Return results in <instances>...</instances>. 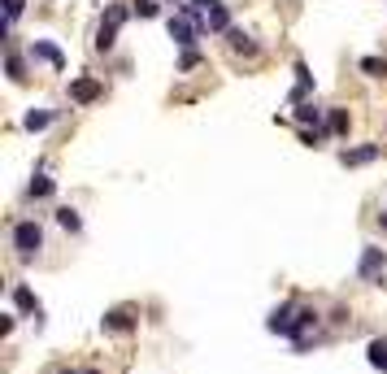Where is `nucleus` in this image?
I'll list each match as a JSON object with an SVG mask.
<instances>
[{
    "instance_id": "b1692460",
    "label": "nucleus",
    "mask_w": 387,
    "mask_h": 374,
    "mask_svg": "<svg viewBox=\"0 0 387 374\" xmlns=\"http://www.w3.org/2000/svg\"><path fill=\"white\" fill-rule=\"evenodd\" d=\"M196 61H200V53H192V48H188V53H183V61H178V66H183V70H192Z\"/></svg>"
},
{
    "instance_id": "39448f33",
    "label": "nucleus",
    "mask_w": 387,
    "mask_h": 374,
    "mask_svg": "<svg viewBox=\"0 0 387 374\" xmlns=\"http://www.w3.org/2000/svg\"><path fill=\"white\" fill-rule=\"evenodd\" d=\"M96 96H100V83H96V79H74V83H70V101H74V105H92Z\"/></svg>"
},
{
    "instance_id": "f3484780",
    "label": "nucleus",
    "mask_w": 387,
    "mask_h": 374,
    "mask_svg": "<svg viewBox=\"0 0 387 374\" xmlns=\"http://www.w3.org/2000/svg\"><path fill=\"white\" fill-rule=\"evenodd\" d=\"M13 305H18V309H27V313H39V305H35V296H31L27 287H13Z\"/></svg>"
},
{
    "instance_id": "dca6fc26",
    "label": "nucleus",
    "mask_w": 387,
    "mask_h": 374,
    "mask_svg": "<svg viewBox=\"0 0 387 374\" xmlns=\"http://www.w3.org/2000/svg\"><path fill=\"white\" fill-rule=\"evenodd\" d=\"M131 13H135L131 5H109V9H105V22H109V27H122V22L131 18Z\"/></svg>"
},
{
    "instance_id": "4468645a",
    "label": "nucleus",
    "mask_w": 387,
    "mask_h": 374,
    "mask_svg": "<svg viewBox=\"0 0 387 374\" xmlns=\"http://www.w3.org/2000/svg\"><path fill=\"white\" fill-rule=\"evenodd\" d=\"M113 39H118V27H109V22H100V31H96V48H100V53H109V48H113Z\"/></svg>"
},
{
    "instance_id": "1a4fd4ad",
    "label": "nucleus",
    "mask_w": 387,
    "mask_h": 374,
    "mask_svg": "<svg viewBox=\"0 0 387 374\" xmlns=\"http://www.w3.org/2000/svg\"><path fill=\"white\" fill-rule=\"evenodd\" d=\"M314 322H318V313H314V309H296V322H292V339H296V344H305V331L314 327Z\"/></svg>"
},
{
    "instance_id": "5701e85b",
    "label": "nucleus",
    "mask_w": 387,
    "mask_h": 374,
    "mask_svg": "<svg viewBox=\"0 0 387 374\" xmlns=\"http://www.w3.org/2000/svg\"><path fill=\"white\" fill-rule=\"evenodd\" d=\"M31 196H53V179H31Z\"/></svg>"
},
{
    "instance_id": "a211bd4d",
    "label": "nucleus",
    "mask_w": 387,
    "mask_h": 374,
    "mask_svg": "<svg viewBox=\"0 0 387 374\" xmlns=\"http://www.w3.org/2000/svg\"><path fill=\"white\" fill-rule=\"evenodd\" d=\"M5 70H9V79H13V83L27 79V70H22V57H18V53H9V57H5Z\"/></svg>"
},
{
    "instance_id": "9d476101",
    "label": "nucleus",
    "mask_w": 387,
    "mask_h": 374,
    "mask_svg": "<svg viewBox=\"0 0 387 374\" xmlns=\"http://www.w3.org/2000/svg\"><path fill=\"white\" fill-rule=\"evenodd\" d=\"M226 39H231V48H235V53H248V57L257 53V39H252L248 31H235V27H231V31H226Z\"/></svg>"
},
{
    "instance_id": "393cba45",
    "label": "nucleus",
    "mask_w": 387,
    "mask_h": 374,
    "mask_svg": "<svg viewBox=\"0 0 387 374\" xmlns=\"http://www.w3.org/2000/svg\"><path fill=\"white\" fill-rule=\"evenodd\" d=\"M18 13H22V0H9V27L18 22Z\"/></svg>"
},
{
    "instance_id": "7ed1b4c3",
    "label": "nucleus",
    "mask_w": 387,
    "mask_h": 374,
    "mask_svg": "<svg viewBox=\"0 0 387 374\" xmlns=\"http://www.w3.org/2000/svg\"><path fill=\"white\" fill-rule=\"evenodd\" d=\"M383 270H387V257H383V248H366V253H361V266H357V274L361 279H383Z\"/></svg>"
},
{
    "instance_id": "6ab92c4d",
    "label": "nucleus",
    "mask_w": 387,
    "mask_h": 374,
    "mask_svg": "<svg viewBox=\"0 0 387 374\" xmlns=\"http://www.w3.org/2000/svg\"><path fill=\"white\" fill-rule=\"evenodd\" d=\"M296 122H314V127H318V122H322V109H318V105H300V109H296Z\"/></svg>"
},
{
    "instance_id": "4be33fe9",
    "label": "nucleus",
    "mask_w": 387,
    "mask_h": 374,
    "mask_svg": "<svg viewBox=\"0 0 387 374\" xmlns=\"http://www.w3.org/2000/svg\"><path fill=\"white\" fill-rule=\"evenodd\" d=\"M131 9L140 18H157V0H131Z\"/></svg>"
},
{
    "instance_id": "f03ea898",
    "label": "nucleus",
    "mask_w": 387,
    "mask_h": 374,
    "mask_svg": "<svg viewBox=\"0 0 387 374\" xmlns=\"http://www.w3.org/2000/svg\"><path fill=\"white\" fill-rule=\"evenodd\" d=\"M196 35H200V27L188 18V13H178V18H170V39L178 44V48H192L196 44Z\"/></svg>"
},
{
    "instance_id": "f257e3e1",
    "label": "nucleus",
    "mask_w": 387,
    "mask_h": 374,
    "mask_svg": "<svg viewBox=\"0 0 387 374\" xmlns=\"http://www.w3.org/2000/svg\"><path fill=\"white\" fill-rule=\"evenodd\" d=\"M13 248L22 257H35L39 248H44V231H39V222H18L13 227Z\"/></svg>"
},
{
    "instance_id": "9b49d317",
    "label": "nucleus",
    "mask_w": 387,
    "mask_h": 374,
    "mask_svg": "<svg viewBox=\"0 0 387 374\" xmlns=\"http://www.w3.org/2000/svg\"><path fill=\"white\" fill-rule=\"evenodd\" d=\"M105 327H109V331H131L135 318L126 313V309H109V313H105Z\"/></svg>"
},
{
    "instance_id": "20e7f679",
    "label": "nucleus",
    "mask_w": 387,
    "mask_h": 374,
    "mask_svg": "<svg viewBox=\"0 0 387 374\" xmlns=\"http://www.w3.org/2000/svg\"><path fill=\"white\" fill-rule=\"evenodd\" d=\"M31 57L48 61L53 70H66V53H61V48H57L53 39H35V44H31Z\"/></svg>"
},
{
    "instance_id": "ddd939ff",
    "label": "nucleus",
    "mask_w": 387,
    "mask_h": 374,
    "mask_svg": "<svg viewBox=\"0 0 387 374\" xmlns=\"http://www.w3.org/2000/svg\"><path fill=\"white\" fill-rule=\"evenodd\" d=\"M53 118H57L53 109H31V113H27V131H44Z\"/></svg>"
},
{
    "instance_id": "2eb2a0df",
    "label": "nucleus",
    "mask_w": 387,
    "mask_h": 374,
    "mask_svg": "<svg viewBox=\"0 0 387 374\" xmlns=\"http://www.w3.org/2000/svg\"><path fill=\"white\" fill-rule=\"evenodd\" d=\"M361 70H366L370 79H387V61L383 57H361Z\"/></svg>"
},
{
    "instance_id": "a878e982",
    "label": "nucleus",
    "mask_w": 387,
    "mask_h": 374,
    "mask_svg": "<svg viewBox=\"0 0 387 374\" xmlns=\"http://www.w3.org/2000/svg\"><path fill=\"white\" fill-rule=\"evenodd\" d=\"M383 222H387V213H383Z\"/></svg>"
},
{
    "instance_id": "423d86ee",
    "label": "nucleus",
    "mask_w": 387,
    "mask_h": 374,
    "mask_svg": "<svg viewBox=\"0 0 387 374\" xmlns=\"http://www.w3.org/2000/svg\"><path fill=\"white\" fill-rule=\"evenodd\" d=\"M292 322H296V313H292L288 305H278V309L266 318V327H270L274 335H292Z\"/></svg>"
},
{
    "instance_id": "aec40b11",
    "label": "nucleus",
    "mask_w": 387,
    "mask_h": 374,
    "mask_svg": "<svg viewBox=\"0 0 387 374\" xmlns=\"http://www.w3.org/2000/svg\"><path fill=\"white\" fill-rule=\"evenodd\" d=\"M326 131H348V113H344V109H331V118H326Z\"/></svg>"
},
{
    "instance_id": "6e6552de",
    "label": "nucleus",
    "mask_w": 387,
    "mask_h": 374,
    "mask_svg": "<svg viewBox=\"0 0 387 374\" xmlns=\"http://www.w3.org/2000/svg\"><path fill=\"white\" fill-rule=\"evenodd\" d=\"M374 157H379V144H361V148H352V153H340L344 166H366V161H374Z\"/></svg>"
},
{
    "instance_id": "0eeeda50",
    "label": "nucleus",
    "mask_w": 387,
    "mask_h": 374,
    "mask_svg": "<svg viewBox=\"0 0 387 374\" xmlns=\"http://www.w3.org/2000/svg\"><path fill=\"white\" fill-rule=\"evenodd\" d=\"M204 31H218V35H226V31H231V13H226L222 0H218L209 13H204Z\"/></svg>"
},
{
    "instance_id": "412c9836",
    "label": "nucleus",
    "mask_w": 387,
    "mask_h": 374,
    "mask_svg": "<svg viewBox=\"0 0 387 374\" xmlns=\"http://www.w3.org/2000/svg\"><path fill=\"white\" fill-rule=\"evenodd\" d=\"M57 222H61L66 231H79V227H83V222H79V213H74V209H57Z\"/></svg>"
},
{
    "instance_id": "f8f14e48",
    "label": "nucleus",
    "mask_w": 387,
    "mask_h": 374,
    "mask_svg": "<svg viewBox=\"0 0 387 374\" xmlns=\"http://www.w3.org/2000/svg\"><path fill=\"white\" fill-rule=\"evenodd\" d=\"M366 353H370V366L387 374V339H370V348H366Z\"/></svg>"
}]
</instances>
